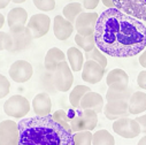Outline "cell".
<instances>
[{
    "instance_id": "obj_1",
    "label": "cell",
    "mask_w": 146,
    "mask_h": 145,
    "mask_svg": "<svg viewBox=\"0 0 146 145\" xmlns=\"http://www.w3.org/2000/svg\"><path fill=\"white\" fill-rule=\"evenodd\" d=\"M93 36L96 47L113 58L135 57L146 49L145 24L116 8L99 15Z\"/></svg>"
},
{
    "instance_id": "obj_2",
    "label": "cell",
    "mask_w": 146,
    "mask_h": 145,
    "mask_svg": "<svg viewBox=\"0 0 146 145\" xmlns=\"http://www.w3.org/2000/svg\"><path fill=\"white\" fill-rule=\"evenodd\" d=\"M19 145H72V134L58 124L50 115L21 119Z\"/></svg>"
},
{
    "instance_id": "obj_3",
    "label": "cell",
    "mask_w": 146,
    "mask_h": 145,
    "mask_svg": "<svg viewBox=\"0 0 146 145\" xmlns=\"http://www.w3.org/2000/svg\"><path fill=\"white\" fill-rule=\"evenodd\" d=\"M31 32L27 27L13 28L8 32H5L4 50L11 53H19L24 51L32 42Z\"/></svg>"
},
{
    "instance_id": "obj_4",
    "label": "cell",
    "mask_w": 146,
    "mask_h": 145,
    "mask_svg": "<svg viewBox=\"0 0 146 145\" xmlns=\"http://www.w3.org/2000/svg\"><path fill=\"white\" fill-rule=\"evenodd\" d=\"M71 132L92 131L98 124V114L91 110H82L80 113L70 118Z\"/></svg>"
},
{
    "instance_id": "obj_5",
    "label": "cell",
    "mask_w": 146,
    "mask_h": 145,
    "mask_svg": "<svg viewBox=\"0 0 146 145\" xmlns=\"http://www.w3.org/2000/svg\"><path fill=\"white\" fill-rule=\"evenodd\" d=\"M4 112L9 118L23 119L30 112V102L25 97L21 94H14L5 101Z\"/></svg>"
},
{
    "instance_id": "obj_6",
    "label": "cell",
    "mask_w": 146,
    "mask_h": 145,
    "mask_svg": "<svg viewBox=\"0 0 146 145\" xmlns=\"http://www.w3.org/2000/svg\"><path fill=\"white\" fill-rule=\"evenodd\" d=\"M114 8L139 21H146V0H112Z\"/></svg>"
},
{
    "instance_id": "obj_7",
    "label": "cell",
    "mask_w": 146,
    "mask_h": 145,
    "mask_svg": "<svg viewBox=\"0 0 146 145\" xmlns=\"http://www.w3.org/2000/svg\"><path fill=\"white\" fill-rule=\"evenodd\" d=\"M53 83L60 92H67L71 89L74 83V75L67 61H62L56 66L53 71Z\"/></svg>"
},
{
    "instance_id": "obj_8",
    "label": "cell",
    "mask_w": 146,
    "mask_h": 145,
    "mask_svg": "<svg viewBox=\"0 0 146 145\" xmlns=\"http://www.w3.org/2000/svg\"><path fill=\"white\" fill-rule=\"evenodd\" d=\"M25 27L31 32V36H32L33 39L42 38V37H44L45 35H47L48 31H50L51 19H50L48 15L43 14V13L35 14L27 22Z\"/></svg>"
},
{
    "instance_id": "obj_9",
    "label": "cell",
    "mask_w": 146,
    "mask_h": 145,
    "mask_svg": "<svg viewBox=\"0 0 146 145\" xmlns=\"http://www.w3.org/2000/svg\"><path fill=\"white\" fill-rule=\"evenodd\" d=\"M113 131L116 135H119L120 137H123L127 139H132V138H136L140 134V128L135 119L121 118V119L114 121Z\"/></svg>"
},
{
    "instance_id": "obj_10",
    "label": "cell",
    "mask_w": 146,
    "mask_h": 145,
    "mask_svg": "<svg viewBox=\"0 0 146 145\" xmlns=\"http://www.w3.org/2000/svg\"><path fill=\"white\" fill-rule=\"evenodd\" d=\"M8 74L12 81L16 83H25L33 75V67L27 60H16L9 67Z\"/></svg>"
},
{
    "instance_id": "obj_11",
    "label": "cell",
    "mask_w": 146,
    "mask_h": 145,
    "mask_svg": "<svg viewBox=\"0 0 146 145\" xmlns=\"http://www.w3.org/2000/svg\"><path fill=\"white\" fill-rule=\"evenodd\" d=\"M98 17H99V14L96 13V12H83V13H81L77 16V19L74 23L77 33L81 35V36H84V37L85 36L93 35Z\"/></svg>"
},
{
    "instance_id": "obj_12",
    "label": "cell",
    "mask_w": 146,
    "mask_h": 145,
    "mask_svg": "<svg viewBox=\"0 0 146 145\" xmlns=\"http://www.w3.org/2000/svg\"><path fill=\"white\" fill-rule=\"evenodd\" d=\"M0 145H19V124L14 120L0 122Z\"/></svg>"
},
{
    "instance_id": "obj_13",
    "label": "cell",
    "mask_w": 146,
    "mask_h": 145,
    "mask_svg": "<svg viewBox=\"0 0 146 145\" xmlns=\"http://www.w3.org/2000/svg\"><path fill=\"white\" fill-rule=\"evenodd\" d=\"M105 71L106 69L102 68L99 63L92 60H86L84 61L82 68V80L90 84H97L102 80Z\"/></svg>"
},
{
    "instance_id": "obj_14",
    "label": "cell",
    "mask_w": 146,
    "mask_h": 145,
    "mask_svg": "<svg viewBox=\"0 0 146 145\" xmlns=\"http://www.w3.org/2000/svg\"><path fill=\"white\" fill-rule=\"evenodd\" d=\"M106 119L111 121H116L121 118H129L128 111V101H107L102 110Z\"/></svg>"
},
{
    "instance_id": "obj_15",
    "label": "cell",
    "mask_w": 146,
    "mask_h": 145,
    "mask_svg": "<svg viewBox=\"0 0 146 145\" xmlns=\"http://www.w3.org/2000/svg\"><path fill=\"white\" fill-rule=\"evenodd\" d=\"M31 106L36 116H47L52 111L51 97L46 92H39L33 97Z\"/></svg>"
},
{
    "instance_id": "obj_16",
    "label": "cell",
    "mask_w": 146,
    "mask_h": 145,
    "mask_svg": "<svg viewBox=\"0 0 146 145\" xmlns=\"http://www.w3.org/2000/svg\"><path fill=\"white\" fill-rule=\"evenodd\" d=\"M104 98L100 93L98 92H93V91H89L88 93H85L80 102V108L81 110H91L93 112H96L97 114L101 113L104 110Z\"/></svg>"
},
{
    "instance_id": "obj_17",
    "label": "cell",
    "mask_w": 146,
    "mask_h": 145,
    "mask_svg": "<svg viewBox=\"0 0 146 145\" xmlns=\"http://www.w3.org/2000/svg\"><path fill=\"white\" fill-rule=\"evenodd\" d=\"M53 32L59 41H67L74 32V24L67 21L62 15H56L53 20Z\"/></svg>"
},
{
    "instance_id": "obj_18",
    "label": "cell",
    "mask_w": 146,
    "mask_h": 145,
    "mask_svg": "<svg viewBox=\"0 0 146 145\" xmlns=\"http://www.w3.org/2000/svg\"><path fill=\"white\" fill-rule=\"evenodd\" d=\"M133 93L132 89L129 88V85L124 84H112L108 86V90L106 92V100L107 101H128L130 96Z\"/></svg>"
},
{
    "instance_id": "obj_19",
    "label": "cell",
    "mask_w": 146,
    "mask_h": 145,
    "mask_svg": "<svg viewBox=\"0 0 146 145\" xmlns=\"http://www.w3.org/2000/svg\"><path fill=\"white\" fill-rule=\"evenodd\" d=\"M129 114L138 115L146 111V93L143 91L133 92L128 100Z\"/></svg>"
},
{
    "instance_id": "obj_20",
    "label": "cell",
    "mask_w": 146,
    "mask_h": 145,
    "mask_svg": "<svg viewBox=\"0 0 146 145\" xmlns=\"http://www.w3.org/2000/svg\"><path fill=\"white\" fill-rule=\"evenodd\" d=\"M28 22V13L22 7L12 8L7 14V24L9 29L25 27Z\"/></svg>"
},
{
    "instance_id": "obj_21",
    "label": "cell",
    "mask_w": 146,
    "mask_h": 145,
    "mask_svg": "<svg viewBox=\"0 0 146 145\" xmlns=\"http://www.w3.org/2000/svg\"><path fill=\"white\" fill-rule=\"evenodd\" d=\"M66 59L67 58H66V54L63 51H61L58 47H52L46 52V55L44 59V66H45L46 70L53 72L55 70L56 66L60 62L66 61Z\"/></svg>"
},
{
    "instance_id": "obj_22",
    "label": "cell",
    "mask_w": 146,
    "mask_h": 145,
    "mask_svg": "<svg viewBox=\"0 0 146 145\" xmlns=\"http://www.w3.org/2000/svg\"><path fill=\"white\" fill-rule=\"evenodd\" d=\"M67 60H68V65L71 69V71H81L84 65V55L81 52V50H78L77 47H69L67 50V55H66Z\"/></svg>"
},
{
    "instance_id": "obj_23",
    "label": "cell",
    "mask_w": 146,
    "mask_h": 145,
    "mask_svg": "<svg viewBox=\"0 0 146 145\" xmlns=\"http://www.w3.org/2000/svg\"><path fill=\"white\" fill-rule=\"evenodd\" d=\"M106 83L107 85L112 84H124L129 85V75L121 68H114L107 74L106 76Z\"/></svg>"
},
{
    "instance_id": "obj_24",
    "label": "cell",
    "mask_w": 146,
    "mask_h": 145,
    "mask_svg": "<svg viewBox=\"0 0 146 145\" xmlns=\"http://www.w3.org/2000/svg\"><path fill=\"white\" fill-rule=\"evenodd\" d=\"M83 13V5L80 3H70L67 4L62 9V16L69 21L71 24H74L77 16Z\"/></svg>"
},
{
    "instance_id": "obj_25",
    "label": "cell",
    "mask_w": 146,
    "mask_h": 145,
    "mask_svg": "<svg viewBox=\"0 0 146 145\" xmlns=\"http://www.w3.org/2000/svg\"><path fill=\"white\" fill-rule=\"evenodd\" d=\"M92 145H115V138L108 130L100 129L92 134Z\"/></svg>"
},
{
    "instance_id": "obj_26",
    "label": "cell",
    "mask_w": 146,
    "mask_h": 145,
    "mask_svg": "<svg viewBox=\"0 0 146 145\" xmlns=\"http://www.w3.org/2000/svg\"><path fill=\"white\" fill-rule=\"evenodd\" d=\"M91 91V89L86 85H76L69 93V102L74 108H80V102L85 93Z\"/></svg>"
},
{
    "instance_id": "obj_27",
    "label": "cell",
    "mask_w": 146,
    "mask_h": 145,
    "mask_svg": "<svg viewBox=\"0 0 146 145\" xmlns=\"http://www.w3.org/2000/svg\"><path fill=\"white\" fill-rule=\"evenodd\" d=\"M75 43L85 53L91 52L96 47V42H94V36L93 35L85 36V37H84V36H81V35L76 33V36H75Z\"/></svg>"
},
{
    "instance_id": "obj_28",
    "label": "cell",
    "mask_w": 146,
    "mask_h": 145,
    "mask_svg": "<svg viewBox=\"0 0 146 145\" xmlns=\"http://www.w3.org/2000/svg\"><path fill=\"white\" fill-rule=\"evenodd\" d=\"M51 116H52V119H53L58 124H60L63 129H66L68 132H71L70 124H69L70 118L68 116V114H67L66 111H63V110H58V111H55L53 114H51ZM71 134H72V132H71Z\"/></svg>"
},
{
    "instance_id": "obj_29",
    "label": "cell",
    "mask_w": 146,
    "mask_h": 145,
    "mask_svg": "<svg viewBox=\"0 0 146 145\" xmlns=\"http://www.w3.org/2000/svg\"><path fill=\"white\" fill-rule=\"evenodd\" d=\"M72 145H92V132L80 131L72 134Z\"/></svg>"
},
{
    "instance_id": "obj_30",
    "label": "cell",
    "mask_w": 146,
    "mask_h": 145,
    "mask_svg": "<svg viewBox=\"0 0 146 145\" xmlns=\"http://www.w3.org/2000/svg\"><path fill=\"white\" fill-rule=\"evenodd\" d=\"M85 59L86 60H92L97 63H99L102 68L106 69L107 67V58L105 57V54L98 49V47H94L91 52H88L85 53Z\"/></svg>"
},
{
    "instance_id": "obj_31",
    "label": "cell",
    "mask_w": 146,
    "mask_h": 145,
    "mask_svg": "<svg viewBox=\"0 0 146 145\" xmlns=\"http://www.w3.org/2000/svg\"><path fill=\"white\" fill-rule=\"evenodd\" d=\"M36 8L42 12H51L55 8V0H32Z\"/></svg>"
},
{
    "instance_id": "obj_32",
    "label": "cell",
    "mask_w": 146,
    "mask_h": 145,
    "mask_svg": "<svg viewBox=\"0 0 146 145\" xmlns=\"http://www.w3.org/2000/svg\"><path fill=\"white\" fill-rule=\"evenodd\" d=\"M9 90H11V82L6 76L0 74V99L8 96Z\"/></svg>"
},
{
    "instance_id": "obj_33",
    "label": "cell",
    "mask_w": 146,
    "mask_h": 145,
    "mask_svg": "<svg viewBox=\"0 0 146 145\" xmlns=\"http://www.w3.org/2000/svg\"><path fill=\"white\" fill-rule=\"evenodd\" d=\"M137 84L143 90H146V70H141L137 76Z\"/></svg>"
},
{
    "instance_id": "obj_34",
    "label": "cell",
    "mask_w": 146,
    "mask_h": 145,
    "mask_svg": "<svg viewBox=\"0 0 146 145\" xmlns=\"http://www.w3.org/2000/svg\"><path fill=\"white\" fill-rule=\"evenodd\" d=\"M100 3V0H83V8L88 11L96 9Z\"/></svg>"
},
{
    "instance_id": "obj_35",
    "label": "cell",
    "mask_w": 146,
    "mask_h": 145,
    "mask_svg": "<svg viewBox=\"0 0 146 145\" xmlns=\"http://www.w3.org/2000/svg\"><path fill=\"white\" fill-rule=\"evenodd\" d=\"M135 120H136V121H137V123L139 124L140 134H145V135H146V114L140 115V116L136 118Z\"/></svg>"
},
{
    "instance_id": "obj_36",
    "label": "cell",
    "mask_w": 146,
    "mask_h": 145,
    "mask_svg": "<svg viewBox=\"0 0 146 145\" xmlns=\"http://www.w3.org/2000/svg\"><path fill=\"white\" fill-rule=\"evenodd\" d=\"M139 63H140V66L143 68H146V49L139 55Z\"/></svg>"
},
{
    "instance_id": "obj_37",
    "label": "cell",
    "mask_w": 146,
    "mask_h": 145,
    "mask_svg": "<svg viewBox=\"0 0 146 145\" xmlns=\"http://www.w3.org/2000/svg\"><path fill=\"white\" fill-rule=\"evenodd\" d=\"M11 1H12V0H0V9L6 8L9 5Z\"/></svg>"
},
{
    "instance_id": "obj_38",
    "label": "cell",
    "mask_w": 146,
    "mask_h": 145,
    "mask_svg": "<svg viewBox=\"0 0 146 145\" xmlns=\"http://www.w3.org/2000/svg\"><path fill=\"white\" fill-rule=\"evenodd\" d=\"M4 39H5V32L0 31V51L4 50Z\"/></svg>"
},
{
    "instance_id": "obj_39",
    "label": "cell",
    "mask_w": 146,
    "mask_h": 145,
    "mask_svg": "<svg viewBox=\"0 0 146 145\" xmlns=\"http://www.w3.org/2000/svg\"><path fill=\"white\" fill-rule=\"evenodd\" d=\"M101 1H102V4H104L106 7H108V8H114V5H113L112 0H101Z\"/></svg>"
},
{
    "instance_id": "obj_40",
    "label": "cell",
    "mask_w": 146,
    "mask_h": 145,
    "mask_svg": "<svg viewBox=\"0 0 146 145\" xmlns=\"http://www.w3.org/2000/svg\"><path fill=\"white\" fill-rule=\"evenodd\" d=\"M4 24H5V16L0 13V29H3Z\"/></svg>"
},
{
    "instance_id": "obj_41",
    "label": "cell",
    "mask_w": 146,
    "mask_h": 145,
    "mask_svg": "<svg viewBox=\"0 0 146 145\" xmlns=\"http://www.w3.org/2000/svg\"><path fill=\"white\" fill-rule=\"evenodd\" d=\"M137 145H146V135L139 139V142H138Z\"/></svg>"
},
{
    "instance_id": "obj_42",
    "label": "cell",
    "mask_w": 146,
    "mask_h": 145,
    "mask_svg": "<svg viewBox=\"0 0 146 145\" xmlns=\"http://www.w3.org/2000/svg\"><path fill=\"white\" fill-rule=\"evenodd\" d=\"M12 1H13L14 4H23V3L27 1V0H12Z\"/></svg>"
}]
</instances>
